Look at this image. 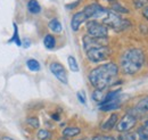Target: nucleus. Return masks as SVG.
<instances>
[{
	"label": "nucleus",
	"mask_w": 148,
	"mask_h": 140,
	"mask_svg": "<svg viewBox=\"0 0 148 140\" xmlns=\"http://www.w3.org/2000/svg\"><path fill=\"white\" fill-rule=\"evenodd\" d=\"M0 140H14L13 138H10V137H1Z\"/></svg>",
	"instance_id": "f704fd0d"
},
{
	"label": "nucleus",
	"mask_w": 148,
	"mask_h": 140,
	"mask_svg": "<svg viewBox=\"0 0 148 140\" xmlns=\"http://www.w3.org/2000/svg\"><path fill=\"white\" fill-rule=\"evenodd\" d=\"M79 140H90V139H87V138H84V139H79Z\"/></svg>",
	"instance_id": "c9c22d12"
},
{
	"label": "nucleus",
	"mask_w": 148,
	"mask_h": 140,
	"mask_svg": "<svg viewBox=\"0 0 148 140\" xmlns=\"http://www.w3.org/2000/svg\"><path fill=\"white\" fill-rule=\"evenodd\" d=\"M67 63H69V67H70V70L72 71V72H79V64H77V62H76V59H75V57L73 56H69L67 57Z\"/></svg>",
	"instance_id": "4be33fe9"
},
{
	"label": "nucleus",
	"mask_w": 148,
	"mask_h": 140,
	"mask_svg": "<svg viewBox=\"0 0 148 140\" xmlns=\"http://www.w3.org/2000/svg\"><path fill=\"white\" fill-rule=\"evenodd\" d=\"M104 96H105V93H104V90L95 89V91H93V93H92V99L95 100V102H97V103H100V102L103 100Z\"/></svg>",
	"instance_id": "b1692460"
},
{
	"label": "nucleus",
	"mask_w": 148,
	"mask_h": 140,
	"mask_svg": "<svg viewBox=\"0 0 148 140\" xmlns=\"http://www.w3.org/2000/svg\"><path fill=\"white\" fill-rule=\"evenodd\" d=\"M43 46L48 50H53L56 47V39L53 34H47L43 38Z\"/></svg>",
	"instance_id": "f3484780"
},
{
	"label": "nucleus",
	"mask_w": 148,
	"mask_h": 140,
	"mask_svg": "<svg viewBox=\"0 0 148 140\" xmlns=\"http://www.w3.org/2000/svg\"><path fill=\"white\" fill-rule=\"evenodd\" d=\"M49 70H50V72L53 73V75L55 76L60 83H63V84H67L69 83V78H67L66 70H65V67L60 63H58V62L50 63Z\"/></svg>",
	"instance_id": "6e6552de"
},
{
	"label": "nucleus",
	"mask_w": 148,
	"mask_h": 140,
	"mask_svg": "<svg viewBox=\"0 0 148 140\" xmlns=\"http://www.w3.org/2000/svg\"><path fill=\"white\" fill-rule=\"evenodd\" d=\"M80 133H81V129L79 126H67L63 130V137L66 138V139L76 137Z\"/></svg>",
	"instance_id": "4468645a"
},
{
	"label": "nucleus",
	"mask_w": 148,
	"mask_h": 140,
	"mask_svg": "<svg viewBox=\"0 0 148 140\" xmlns=\"http://www.w3.org/2000/svg\"><path fill=\"white\" fill-rule=\"evenodd\" d=\"M26 66H27V69H29V70L32 71V72H39L40 69H41L40 63L38 62L37 59H34V58L29 59V60L26 62Z\"/></svg>",
	"instance_id": "412c9836"
},
{
	"label": "nucleus",
	"mask_w": 148,
	"mask_h": 140,
	"mask_svg": "<svg viewBox=\"0 0 148 140\" xmlns=\"http://www.w3.org/2000/svg\"><path fill=\"white\" fill-rule=\"evenodd\" d=\"M117 121H119V114L117 113H113L111 116L101 124V130L103 131H111L115 128Z\"/></svg>",
	"instance_id": "ddd939ff"
},
{
	"label": "nucleus",
	"mask_w": 148,
	"mask_h": 140,
	"mask_svg": "<svg viewBox=\"0 0 148 140\" xmlns=\"http://www.w3.org/2000/svg\"><path fill=\"white\" fill-rule=\"evenodd\" d=\"M107 1H111V2H113V1H116V0H107Z\"/></svg>",
	"instance_id": "e433bc0d"
},
{
	"label": "nucleus",
	"mask_w": 148,
	"mask_h": 140,
	"mask_svg": "<svg viewBox=\"0 0 148 140\" xmlns=\"http://www.w3.org/2000/svg\"><path fill=\"white\" fill-rule=\"evenodd\" d=\"M121 69L127 75H133L143 69L145 64V53L140 48H130L121 57Z\"/></svg>",
	"instance_id": "f03ea898"
},
{
	"label": "nucleus",
	"mask_w": 148,
	"mask_h": 140,
	"mask_svg": "<svg viewBox=\"0 0 148 140\" xmlns=\"http://www.w3.org/2000/svg\"><path fill=\"white\" fill-rule=\"evenodd\" d=\"M137 122H138V116L132 110H130L127 114L123 115V117L120 121H117L116 125H115V130L120 133L128 132L136 126Z\"/></svg>",
	"instance_id": "423d86ee"
},
{
	"label": "nucleus",
	"mask_w": 148,
	"mask_h": 140,
	"mask_svg": "<svg viewBox=\"0 0 148 140\" xmlns=\"http://www.w3.org/2000/svg\"><path fill=\"white\" fill-rule=\"evenodd\" d=\"M132 112H133L137 116L148 113V96L141 98V99L136 104V106H134V108H133Z\"/></svg>",
	"instance_id": "f8f14e48"
},
{
	"label": "nucleus",
	"mask_w": 148,
	"mask_h": 140,
	"mask_svg": "<svg viewBox=\"0 0 148 140\" xmlns=\"http://www.w3.org/2000/svg\"><path fill=\"white\" fill-rule=\"evenodd\" d=\"M87 32L90 36L97 38V39H106L108 35V27L100 23L97 22L96 19H90L87 22Z\"/></svg>",
	"instance_id": "39448f33"
},
{
	"label": "nucleus",
	"mask_w": 148,
	"mask_h": 140,
	"mask_svg": "<svg viewBox=\"0 0 148 140\" xmlns=\"http://www.w3.org/2000/svg\"><path fill=\"white\" fill-rule=\"evenodd\" d=\"M136 8H144L148 3V0H134L133 1Z\"/></svg>",
	"instance_id": "c85d7f7f"
},
{
	"label": "nucleus",
	"mask_w": 148,
	"mask_h": 140,
	"mask_svg": "<svg viewBox=\"0 0 148 140\" xmlns=\"http://www.w3.org/2000/svg\"><path fill=\"white\" fill-rule=\"evenodd\" d=\"M119 75V67L115 63L108 62L96 66L89 73V82L95 89L105 90L114 84L115 79Z\"/></svg>",
	"instance_id": "f257e3e1"
},
{
	"label": "nucleus",
	"mask_w": 148,
	"mask_h": 140,
	"mask_svg": "<svg viewBox=\"0 0 148 140\" xmlns=\"http://www.w3.org/2000/svg\"><path fill=\"white\" fill-rule=\"evenodd\" d=\"M121 104H122V99L119 96L113 100H110V102H107V103H105L103 105H99V109L101 112H112V110L119 109L121 107Z\"/></svg>",
	"instance_id": "9b49d317"
},
{
	"label": "nucleus",
	"mask_w": 148,
	"mask_h": 140,
	"mask_svg": "<svg viewBox=\"0 0 148 140\" xmlns=\"http://www.w3.org/2000/svg\"><path fill=\"white\" fill-rule=\"evenodd\" d=\"M117 140H137V133H134V132H123L120 137H119V139Z\"/></svg>",
	"instance_id": "5701e85b"
},
{
	"label": "nucleus",
	"mask_w": 148,
	"mask_h": 140,
	"mask_svg": "<svg viewBox=\"0 0 148 140\" xmlns=\"http://www.w3.org/2000/svg\"><path fill=\"white\" fill-rule=\"evenodd\" d=\"M48 27H49L50 31L54 32V33H60L62 30H63V27H62V23H60L57 18H53V19L48 23Z\"/></svg>",
	"instance_id": "a211bd4d"
},
{
	"label": "nucleus",
	"mask_w": 148,
	"mask_h": 140,
	"mask_svg": "<svg viewBox=\"0 0 148 140\" xmlns=\"http://www.w3.org/2000/svg\"><path fill=\"white\" fill-rule=\"evenodd\" d=\"M26 123H27L30 126H32L33 129H38V128L40 126L39 119H38V117H36V116H33V117H29V119L26 120Z\"/></svg>",
	"instance_id": "bb28decb"
},
{
	"label": "nucleus",
	"mask_w": 148,
	"mask_h": 140,
	"mask_svg": "<svg viewBox=\"0 0 148 140\" xmlns=\"http://www.w3.org/2000/svg\"><path fill=\"white\" fill-rule=\"evenodd\" d=\"M38 138L40 140H48L51 138V133L46 129H41L38 132Z\"/></svg>",
	"instance_id": "393cba45"
},
{
	"label": "nucleus",
	"mask_w": 148,
	"mask_h": 140,
	"mask_svg": "<svg viewBox=\"0 0 148 140\" xmlns=\"http://www.w3.org/2000/svg\"><path fill=\"white\" fill-rule=\"evenodd\" d=\"M101 23L105 24L107 27H112L115 31H124L131 27V22L129 19L122 18L114 10L108 9L106 15L101 18Z\"/></svg>",
	"instance_id": "7ed1b4c3"
},
{
	"label": "nucleus",
	"mask_w": 148,
	"mask_h": 140,
	"mask_svg": "<svg viewBox=\"0 0 148 140\" xmlns=\"http://www.w3.org/2000/svg\"><path fill=\"white\" fill-rule=\"evenodd\" d=\"M27 9L31 14H39L41 12V6L38 2V0H29L27 2Z\"/></svg>",
	"instance_id": "6ab92c4d"
},
{
	"label": "nucleus",
	"mask_w": 148,
	"mask_h": 140,
	"mask_svg": "<svg viewBox=\"0 0 148 140\" xmlns=\"http://www.w3.org/2000/svg\"><path fill=\"white\" fill-rule=\"evenodd\" d=\"M107 10H108L107 8L100 6L99 3H90L84 7L83 13L86 14L88 19H98V18L104 17L106 15Z\"/></svg>",
	"instance_id": "0eeeda50"
},
{
	"label": "nucleus",
	"mask_w": 148,
	"mask_h": 140,
	"mask_svg": "<svg viewBox=\"0 0 148 140\" xmlns=\"http://www.w3.org/2000/svg\"><path fill=\"white\" fill-rule=\"evenodd\" d=\"M86 54H87V58L91 63H100V62L106 60L111 56L112 51L108 46L104 45V46L90 48L86 51Z\"/></svg>",
	"instance_id": "20e7f679"
},
{
	"label": "nucleus",
	"mask_w": 148,
	"mask_h": 140,
	"mask_svg": "<svg viewBox=\"0 0 148 140\" xmlns=\"http://www.w3.org/2000/svg\"><path fill=\"white\" fill-rule=\"evenodd\" d=\"M51 117H53V120H55V121H59V120H60V119H59V114H57V113L53 114Z\"/></svg>",
	"instance_id": "72a5a7b5"
},
{
	"label": "nucleus",
	"mask_w": 148,
	"mask_h": 140,
	"mask_svg": "<svg viewBox=\"0 0 148 140\" xmlns=\"http://www.w3.org/2000/svg\"><path fill=\"white\" fill-rule=\"evenodd\" d=\"M79 5V1H76V2H74V3H71V5H66V8L67 9H73L74 7H76Z\"/></svg>",
	"instance_id": "2f4dec72"
},
{
	"label": "nucleus",
	"mask_w": 148,
	"mask_h": 140,
	"mask_svg": "<svg viewBox=\"0 0 148 140\" xmlns=\"http://www.w3.org/2000/svg\"><path fill=\"white\" fill-rule=\"evenodd\" d=\"M91 140H117L113 136H106V135H97Z\"/></svg>",
	"instance_id": "cd10ccee"
},
{
	"label": "nucleus",
	"mask_w": 148,
	"mask_h": 140,
	"mask_svg": "<svg viewBox=\"0 0 148 140\" xmlns=\"http://www.w3.org/2000/svg\"><path fill=\"white\" fill-rule=\"evenodd\" d=\"M13 27H14V34L12 36L10 41L9 42H14L16 46L21 47L22 46V41H21V38L18 34V27H17V24L16 23H13Z\"/></svg>",
	"instance_id": "aec40b11"
},
{
	"label": "nucleus",
	"mask_w": 148,
	"mask_h": 140,
	"mask_svg": "<svg viewBox=\"0 0 148 140\" xmlns=\"http://www.w3.org/2000/svg\"><path fill=\"white\" fill-rule=\"evenodd\" d=\"M30 43H31V42H30L29 39H25V40L23 41V46H24L25 48H29V47H30Z\"/></svg>",
	"instance_id": "473e14b6"
},
{
	"label": "nucleus",
	"mask_w": 148,
	"mask_h": 140,
	"mask_svg": "<svg viewBox=\"0 0 148 140\" xmlns=\"http://www.w3.org/2000/svg\"><path fill=\"white\" fill-rule=\"evenodd\" d=\"M105 39H97V38H93L90 36L89 34L84 35L83 39H82V42H83V48L84 50L87 51L88 49L93 48V47H99V46H104L105 45Z\"/></svg>",
	"instance_id": "1a4fd4ad"
},
{
	"label": "nucleus",
	"mask_w": 148,
	"mask_h": 140,
	"mask_svg": "<svg viewBox=\"0 0 148 140\" xmlns=\"http://www.w3.org/2000/svg\"><path fill=\"white\" fill-rule=\"evenodd\" d=\"M120 95H121V89H116V90L108 91V92L104 96V98H103V100L99 103V105H103V104H105V103H107V102H110V100L115 99V98L119 97Z\"/></svg>",
	"instance_id": "dca6fc26"
},
{
	"label": "nucleus",
	"mask_w": 148,
	"mask_h": 140,
	"mask_svg": "<svg viewBox=\"0 0 148 140\" xmlns=\"http://www.w3.org/2000/svg\"><path fill=\"white\" fill-rule=\"evenodd\" d=\"M143 16L148 21V6H145L143 8Z\"/></svg>",
	"instance_id": "7c9ffc66"
},
{
	"label": "nucleus",
	"mask_w": 148,
	"mask_h": 140,
	"mask_svg": "<svg viewBox=\"0 0 148 140\" xmlns=\"http://www.w3.org/2000/svg\"><path fill=\"white\" fill-rule=\"evenodd\" d=\"M112 10H114V12L117 13V14H128V13H129V10H128L125 7L121 6L120 3H114L113 7H112Z\"/></svg>",
	"instance_id": "a878e982"
},
{
	"label": "nucleus",
	"mask_w": 148,
	"mask_h": 140,
	"mask_svg": "<svg viewBox=\"0 0 148 140\" xmlns=\"http://www.w3.org/2000/svg\"><path fill=\"white\" fill-rule=\"evenodd\" d=\"M87 19H88V18H87V16H86V14L83 13V10H82V12H77V13H75V14L73 15V17H72V21H71V27H72V30H73L74 32L79 31L81 24L84 23Z\"/></svg>",
	"instance_id": "9d476101"
},
{
	"label": "nucleus",
	"mask_w": 148,
	"mask_h": 140,
	"mask_svg": "<svg viewBox=\"0 0 148 140\" xmlns=\"http://www.w3.org/2000/svg\"><path fill=\"white\" fill-rule=\"evenodd\" d=\"M76 97H77V99H79V102L81 103V104H86L87 102H86V96H84V92L83 91H80V92H77L76 93Z\"/></svg>",
	"instance_id": "c756f323"
},
{
	"label": "nucleus",
	"mask_w": 148,
	"mask_h": 140,
	"mask_svg": "<svg viewBox=\"0 0 148 140\" xmlns=\"http://www.w3.org/2000/svg\"><path fill=\"white\" fill-rule=\"evenodd\" d=\"M138 140H148V119L145 120L144 124L137 130Z\"/></svg>",
	"instance_id": "2eb2a0df"
}]
</instances>
